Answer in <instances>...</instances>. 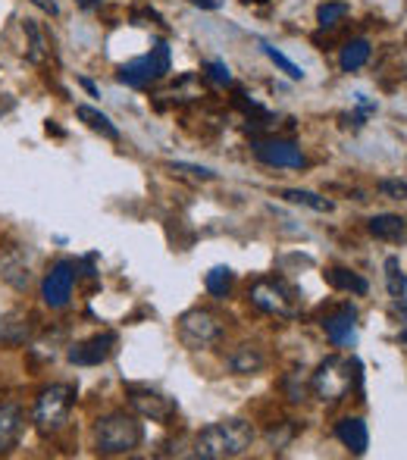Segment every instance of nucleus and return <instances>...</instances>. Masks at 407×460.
I'll list each match as a JSON object with an SVG mask.
<instances>
[{
    "label": "nucleus",
    "instance_id": "nucleus-17",
    "mask_svg": "<svg viewBox=\"0 0 407 460\" xmlns=\"http://www.w3.org/2000/svg\"><path fill=\"white\" fill-rule=\"evenodd\" d=\"M229 369L235 376H257L263 373V367H267V354L261 351L257 345H238L235 351L229 354Z\"/></svg>",
    "mask_w": 407,
    "mask_h": 460
},
{
    "label": "nucleus",
    "instance_id": "nucleus-9",
    "mask_svg": "<svg viewBox=\"0 0 407 460\" xmlns=\"http://www.w3.org/2000/svg\"><path fill=\"white\" fill-rule=\"evenodd\" d=\"M75 279H79V263L75 261H57L41 279V297L50 310H63L73 297Z\"/></svg>",
    "mask_w": 407,
    "mask_h": 460
},
{
    "label": "nucleus",
    "instance_id": "nucleus-32",
    "mask_svg": "<svg viewBox=\"0 0 407 460\" xmlns=\"http://www.w3.org/2000/svg\"><path fill=\"white\" fill-rule=\"evenodd\" d=\"M31 4L41 13H48V16H60V4H57V0H31Z\"/></svg>",
    "mask_w": 407,
    "mask_h": 460
},
{
    "label": "nucleus",
    "instance_id": "nucleus-38",
    "mask_svg": "<svg viewBox=\"0 0 407 460\" xmlns=\"http://www.w3.org/2000/svg\"><path fill=\"white\" fill-rule=\"evenodd\" d=\"M398 341H402V345H407V329H404L402 335H398Z\"/></svg>",
    "mask_w": 407,
    "mask_h": 460
},
{
    "label": "nucleus",
    "instance_id": "nucleus-10",
    "mask_svg": "<svg viewBox=\"0 0 407 460\" xmlns=\"http://www.w3.org/2000/svg\"><path fill=\"white\" fill-rule=\"evenodd\" d=\"M251 151L261 164L273 166V170H301L307 164L305 151H301L295 141L286 138H254L251 141Z\"/></svg>",
    "mask_w": 407,
    "mask_h": 460
},
{
    "label": "nucleus",
    "instance_id": "nucleus-5",
    "mask_svg": "<svg viewBox=\"0 0 407 460\" xmlns=\"http://www.w3.org/2000/svg\"><path fill=\"white\" fill-rule=\"evenodd\" d=\"M73 404H75V388L69 382H54V385L41 388L35 398V413H31L35 429L41 436H57L69 423Z\"/></svg>",
    "mask_w": 407,
    "mask_h": 460
},
{
    "label": "nucleus",
    "instance_id": "nucleus-11",
    "mask_svg": "<svg viewBox=\"0 0 407 460\" xmlns=\"http://www.w3.org/2000/svg\"><path fill=\"white\" fill-rule=\"evenodd\" d=\"M116 351V335L113 332H98L92 339L79 341L66 351V360L73 367H101L113 358Z\"/></svg>",
    "mask_w": 407,
    "mask_h": 460
},
{
    "label": "nucleus",
    "instance_id": "nucleus-15",
    "mask_svg": "<svg viewBox=\"0 0 407 460\" xmlns=\"http://www.w3.org/2000/svg\"><path fill=\"white\" fill-rule=\"evenodd\" d=\"M0 279H4L10 288L16 291H29L31 285V267L25 261V254L19 248H6L0 257Z\"/></svg>",
    "mask_w": 407,
    "mask_h": 460
},
{
    "label": "nucleus",
    "instance_id": "nucleus-20",
    "mask_svg": "<svg viewBox=\"0 0 407 460\" xmlns=\"http://www.w3.org/2000/svg\"><path fill=\"white\" fill-rule=\"evenodd\" d=\"M22 29H25V38H29V44H25V48H29V50H25V57H29V63L41 66V63L48 60V54H50L48 35H44V29L35 22V19H25Z\"/></svg>",
    "mask_w": 407,
    "mask_h": 460
},
{
    "label": "nucleus",
    "instance_id": "nucleus-23",
    "mask_svg": "<svg viewBox=\"0 0 407 460\" xmlns=\"http://www.w3.org/2000/svg\"><path fill=\"white\" fill-rule=\"evenodd\" d=\"M282 200H288V204H301V207H310V210L316 213H332L335 204L329 198H323V194L316 191H305V188H286V191H279Z\"/></svg>",
    "mask_w": 407,
    "mask_h": 460
},
{
    "label": "nucleus",
    "instance_id": "nucleus-4",
    "mask_svg": "<svg viewBox=\"0 0 407 460\" xmlns=\"http://www.w3.org/2000/svg\"><path fill=\"white\" fill-rule=\"evenodd\" d=\"M248 301L257 310L270 316H279V320H295L301 314V288L292 285L286 276H263L251 285Z\"/></svg>",
    "mask_w": 407,
    "mask_h": 460
},
{
    "label": "nucleus",
    "instance_id": "nucleus-14",
    "mask_svg": "<svg viewBox=\"0 0 407 460\" xmlns=\"http://www.w3.org/2000/svg\"><path fill=\"white\" fill-rule=\"evenodd\" d=\"M25 429V411L16 401H0V455H10Z\"/></svg>",
    "mask_w": 407,
    "mask_h": 460
},
{
    "label": "nucleus",
    "instance_id": "nucleus-22",
    "mask_svg": "<svg viewBox=\"0 0 407 460\" xmlns=\"http://www.w3.org/2000/svg\"><path fill=\"white\" fill-rule=\"evenodd\" d=\"M323 279H326L332 288L339 291H351V295H367L370 291V285H367L364 276H358L354 270H345V267H332L323 273Z\"/></svg>",
    "mask_w": 407,
    "mask_h": 460
},
{
    "label": "nucleus",
    "instance_id": "nucleus-30",
    "mask_svg": "<svg viewBox=\"0 0 407 460\" xmlns=\"http://www.w3.org/2000/svg\"><path fill=\"white\" fill-rule=\"evenodd\" d=\"M370 113H376V103H373L367 94H358V113L348 116V119L354 122V128H360V126H364V119H367Z\"/></svg>",
    "mask_w": 407,
    "mask_h": 460
},
{
    "label": "nucleus",
    "instance_id": "nucleus-1",
    "mask_svg": "<svg viewBox=\"0 0 407 460\" xmlns=\"http://www.w3.org/2000/svg\"><path fill=\"white\" fill-rule=\"evenodd\" d=\"M254 445V426L248 420H219L195 438V457L201 460H226L242 457Z\"/></svg>",
    "mask_w": 407,
    "mask_h": 460
},
{
    "label": "nucleus",
    "instance_id": "nucleus-3",
    "mask_svg": "<svg viewBox=\"0 0 407 460\" xmlns=\"http://www.w3.org/2000/svg\"><path fill=\"white\" fill-rule=\"evenodd\" d=\"M141 442H145V426L132 413L116 411L94 423V451L103 457L132 455Z\"/></svg>",
    "mask_w": 407,
    "mask_h": 460
},
{
    "label": "nucleus",
    "instance_id": "nucleus-28",
    "mask_svg": "<svg viewBox=\"0 0 407 460\" xmlns=\"http://www.w3.org/2000/svg\"><path fill=\"white\" fill-rule=\"evenodd\" d=\"M376 188L379 194H385L392 200H407V182H402V179H379Z\"/></svg>",
    "mask_w": 407,
    "mask_h": 460
},
{
    "label": "nucleus",
    "instance_id": "nucleus-29",
    "mask_svg": "<svg viewBox=\"0 0 407 460\" xmlns=\"http://www.w3.org/2000/svg\"><path fill=\"white\" fill-rule=\"evenodd\" d=\"M204 73L210 75V82H217V85H232V73H229V66H226L223 60L204 63Z\"/></svg>",
    "mask_w": 407,
    "mask_h": 460
},
{
    "label": "nucleus",
    "instance_id": "nucleus-25",
    "mask_svg": "<svg viewBox=\"0 0 407 460\" xmlns=\"http://www.w3.org/2000/svg\"><path fill=\"white\" fill-rule=\"evenodd\" d=\"M257 44H261V50L270 57V63H273V66H279L282 73L288 75V79H295V82H298V79H305V69H301L298 63H292V60H288V57L282 54V50H276L273 44H270V41H263V38H261V41H257Z\"/></svg>",
    "mask_w": 407,
    "mask_h": 460
},
{
    "label": "nucleus",
    "instance_id": "nucleus-18",
    "mask_svg": "<svg viewBox=\"0 0 407 460\" xmlns=\"http://www.w3.org/2000/svg\"><path fill=\"white\" fill-rule=\"evenodd\" d=\"M367 229L379 242H402L407 235V219L398 217V213H376V217H370Z\"/></svg>",
    "mask_w": 407,
    "mask_h": 460
},
{
    "label": "nucleus",
    "instance_id": "nucleus-19",
    "mask_svg": "<svg viewBox=\"0 0 407 460\" xmlns=\"http://www.w3.org/2000/svg\"><path fill=\"white\" fill-rule=\"evenodd\" d=\"M370 54H373V48H370L367 38H354V41H348L339 54L341 73H358V69H364L367 60H370Z\"/></svg>",
    "mask_w": 407,
    "mask_h": 460
},
{
    "label": "nucleus",
    "instance_id": "nucleus-34",
    "mask_svg": "<svg viewBox=\"0 0 407 460\" xmlns=\"http://www.w3.org/2000/svg\"><path fill=\"white\" fill-rule=\"evenodd\" d=\"M392 310H395L398 316H404L407 320V297L402 295V297H395V304H392Z\"/></svg>",
    "mask_w": 407,
    "mask_h": 460
},
{
    "label": "nucleus",
    "instance_id": "nucleus-13",
    "mask_svg": "<svg viewBox=\"0 0 407 460\" xmlns=\"http://www.w3.org/2000/svg\"><path fill=\"white\" fill-rule=\"evenodd\" d=\"M35 335V316L29 310L0 314V348H25Z\"/></svg>",
    "mask_w": 407,
    "mask_h": 460
},
{
    "label": "nucleus",
    "instance_id": "nucleus-2",
    "mask_svg": "<svg viewBox=\"0 0 407 460\" xmlns=\"http://www.w3.org/2000/svg\"><path fill=\"white\" fill-rule=\"evenodd\" d=\"M360 379H364L360 376V360H348L332 354L310 376V392L320 401H326V404H339V401H345L351 394V388L360 392Z\"/></svg>",
    "mask_w": 407,
    "mask_h": 460
},
{
    "label": "nucleus",
    "instance_id": "nucleus-39",
    "mask_svg": "<svg viewBox=\"0 0 407 460\" xmlns=\"http://www.w3.org/2000/svg\"><path fill=\"white\" fill-rule=\"evenodd\" d=\"M242 4H267V0H242Z\"/></svg>",
    "mask_w": 407,
    "mask_h": 460
},
{
    "label": "nucleus",
    "instance_id": "nucleus-33",
    "mask_svg": "<svg viewBox=\"0 0 407 460\" xmlns=\"http://www.w3.org/2000/svg\"><path fill=\"white\" fill-rule=\"evenodd\" d=\"M191 4H195L198 10H219V6H223V0H191Z\"/></svg>",
    "mask_w": 407,
    "mask_h": 460
},
{
    "label": "nucleus",
    "instance_id": "nucleus-27",
    "mask_svg": "<svg viewBox=\"0 0 407 460\" xmlns=\"http://www.w3.org/2000/svg\"><path fill=\"white\" fill-rule=\"evenodd\" d=\"M345 16H348V4H341V0H326V4H320V10H316L320 29H335Z\"/></svg>",
    "mask_w": 407,
    "mask_h": 460
},
{
    "label": "nucleus",
    "instance_id": "nucleus-21",
    "mask_svg": "<svg viewBox=\"0 0 407 460\" xmlns=\"http://www.w3.org/2000/svg\"><path fill=\"white\" fill-rule=\"evenodd\" d=\"M75 116H79V119L85 122L92 132H98V135H103V138H110V141H119V128L113 126V119H110L107 113L88 107V103H79V107H75Z\"/></svg>",
    "mask_w": 407,
    "mask_h": 460
},
{
    "label": "nucleus",
    "instance_id": "nucleus-12",
    "mask_svg": "<svg viewBox=\"0 0 407 460\" xmlns=\"http://www.w3.org/2000/svg\"><path fill=\"white\" fill-rule=\"evenodd\" d=\"M323 332L339 348L354 345V341H358V307H354V304H341L332 314H326L323 316Z\"/></svg>",
    "mask_w": 407,
    "mask_h": 460
},
{
    "label": "nucleus",
    "instance_id": "nucleus-16",
    "mask_svg": "<svg viewBox=\"0 0 407 460\" xmlns=\"http://www.w3.org/2000/svg\"><path fill=\"white\" fill-rule=\"evenodd\" d=\"M335 438L345 445L351 455H364L367 445H370V432H367V423L358 417H345L335 423Z\"/></svg>",
    "mask_w": 407,
    "mask_h": 460
},
{
    "label": "nucleus",
    "instance_id": "nucleus-7",
    "mask_svg": "<svg viewBox=\"0 0 407 460\" xmlns=\"http://www.w3.org/2000/svg\"><path fill=\"white\" fill-rule=\"evenodd\" d=\"M179 339H182L191 351L213 348L219 339H223V320H219L213 310L195 307V310H189V314L179 316Z\"/></svg>",
    "mask_w": 407,
    "mask_h": 460
},
{
    "label": "nucleus",
    "instance_id": "nucleus-35",
    "mask_svg": "<svg viewBox=\"0 0 407 460\" xmlns=\"http://www.w3.org/2000/svg\"><path fill=\"white\" fill-rule=\"evenodd\" d=\"M75 4H79L82 10H94V6H101L103 0H75Z\"/></svg>",
    "mask_w": 407,
    "mask_h": 460
},
{
    "label": "nucleus",
    "instance_id": "nucleus-8",
    "mask_svg": "<svg viewBox=\"0 0 407 460\" xmlns=\"http://www.w3.org/2000/svg\"><path fill=\"white\" fill-rule=\"evenodd\" d=\"M126 398L138 417L154 420V423H170V420L179 413V401L170 398V394H164L160 388H151V385H135V382H128Z\"/></svg>",
    "mask_w": 407,
    "mask_h": 460
},
{
    "label": "nucleus",
    "instance_id": "nucleus-36",
    "mask_svg": "<svg viewBox=\"0 0 407 460\" xmlns=\"http://www.w3.org/2000/svg\"><path fill=\"white\" fill-rule=\"evenodd\" d=\"M82 88H85L88 94H94V97H98V85H94L92 79H82Z\"/></svg>",
    "mask_w": 407,
    "mask_h": 460
},
{
    "label": "nucleus",
    "instance_id": "nucleus-26",
    "mask_svg": "<svg viewBox=\"0 0 407 460\" xmlns=\"http://www.w3.org/2000/svg\"><path fill=\"white\" fill-rule=\"evenodd\" d=\"M385 288L392 297L407 295V276L402 273V261L398 257H385Z\"/></svg>",
    "mask_w": 407,
    "mask_h": 460
},
{
    "label": "nucleus",
    "instance_id": "nucleus-6",
    "mask_svg": "<svg viewBox=\"0 0 407 460\" xmlns=\"http://www.w3.org/2000/svg\"><path fill=\"white\" fill-rule=\"evenodd\" d=\"M166 73H170V48L164 41H157L145 57H135V60L122 63L119 82L128 88H151L154 82L166 79Z\"/></svg>",
    "mask_w": 407,
    "mask_h": 460
},
{
    "label": "nucleus",
    "instance_id": "nucleus-37",
    "mask_svg": "<svg viewBox=\"0 0 407 460\" xmlns=\"http://www.w3.org/2000/svg\"><path fill=\"white\" fill-rule=\"evenodd\" d=\"M48 135H63V128L54 126V122H48Z\"/></svg>",
    "mask_w": 407,
    "mask_h": 460
},
{
    "label": "nucleus",
    "instance_id": "nucleus-31",
    "mask_svg": "<svg viewBox=\"0 0 407 460\" xmlns=\"http://www.w3.org/2000/svg\"><path fill=\"white\" fill-rule=\"evenodd\" d=\"M170 170H173V172H189V176H195V179H204V182H210V179H217V172H213V170H207V166L176 164V160H173V164H170Z\"/></svg>",
    "mask_w": 407,
    "mask_h": 460
},
{
    "label": "nucleus",
    "instance_id": "nucleus-24",
    "mask_svg": "<svg viewBox=\"0 0 407 460\" xmlns=\"http://www.w3.org/2000/svg\"><path fill=\"white\" fill-rule=\"evenodd\" d=\"M232 282H235V273H232L229 267H213L210 273L204 276V288L210 291L213 297H226V295H229Z\"/></svg>",
    "mask_w": 407,
    "mask_h": 460
}]
</instances>
